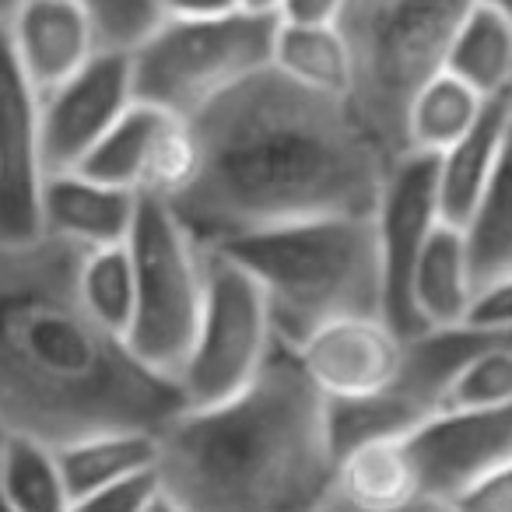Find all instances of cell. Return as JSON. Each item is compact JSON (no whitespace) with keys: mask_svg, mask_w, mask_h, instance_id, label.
Masks as SVG:
<instances>
[{"mask_svg":"<svg viewBox=\"0 0 512 512\" xmlns=\"http://www.w3.org/2000/svg\"><path fill=\"white\" fill-rule=\"evenodd\" d=\"M197 172L169 200L204 249L313 218H372L390 158L348 99L267 67L190 116Z\"/></svg>","mask_w":512,"mask_h":512,"instance_id":"cell-1","label":"cell"},{"mask_svg":"<svg viewBox=\"0 0 512 512\" xmlns=\"http://www.w3.org/2000/svg\"><path fill=\"white\" fill-rule=\"evenodd\" d=\"M81 256L50 232L0 242V425L46 446L113 428L162 432L186 407L183 390L95 320Z\"/></svg>","mask_w":512,"mask_h":512,"instance_id":"cell-2","label":"cell"},{"mask_svg":"<svg viewBox=\"0 0 512 512\" xmlns=\"http://www.w3.org/2000/svg\"><path fill=\"white\" fill-rule=\"evenodd\" d=\"M155 470L186 512H323L337 477L330 400L278 341L246 390L183 407L158 432Z\"/></svg>","mask_w":512,"mask_h":512,"instance_id":"cell-3","label":"cell"},{"mask_svg":"<svg viewBox=\"0 0 512 512\" xmlns=\"http://www.w3.org/2000/svg\"><path fill=\"white\" fill-rule=\"evenodd\" d=\"M253 274L274 334L299 348L344 316H383V260L372 218H313L214 246Z\"/></svg>","mask_w":512,"mask_h":512,"instance_id":"cell-4","label":"cell"},{"mask_svg":"<svg viewBox=\"0 0 512 512\" xmlns=\"http://www.w3.org/2000/svg\"><path fill=\"white\" fill-rule=\"evenodd\" d=\"M477 0H348L344 43L355 64L351 109L386 158L407 151L404 127L414 95L446 71L449 46Z\"/></svg>","mask_w":512,"mask_h":512,"instance_id":"cell-5","label":"cell"},{"mask_svg":"<svg viewBox=\"0 0 512 512\" xmlns=\"http://www.w3.org/2000/svg\"><path fill=\"white\" fill-rule=\"evenodd\" d=\"M278 15L165 18L134 53V99L190 120L193 113L274 64Z\"/></svg>","mask_w":512,"mask_h":512,"instance_id":"cell-6","label":"cell"},{"mask_svg":"<svg viewBox=\"0 0 512 512\" xmlns=\"http://www.w3.org/2000/svg\"><path fill=\"white\" fill-rule=\"evenodd\" d=\"M127 249L137 281V306L127 341L144 365L179 379L204 309L207 249L186 232L176 211L155 197H141Z\"/></svg>","mask_w":512,"mask_h":512,"instance_id":"cell-7","label":"cell"},{"mask_svg":"<svg viewBox=\"0 0 512 512\" xmlns=\"http://www.w3.org/2000/svg\"><path fill=\"white\" fill-rule=\"evenodd\" d=\"M278 348L271 306L253 274L221 249H207L204 309L193 351L179 372L186 407L221 404L246 390Z\"/></svg>","mask_w":512,"mask_h":512,"instance_id":"cell-8","label":"cell"},{"mask_svg":"<svg viewBox=\"0 0 512 512\" xmlns=\"http://www.w3.org/2000/svg\"><path fill=\"white\" fill-rule=\"evenodd\" d=\"M442 225L435 155L404 151L386 169L372 228H376L379 260H383V316L404 337L421 334L411 309V278L428 239Z\"/></svg>","mask_w":512,"mask_h":512,"instance_id":"cell-9","label":"cell"},{"mask_svg":"<svg viewBox=\"0 0 512 512\" xmlns=\"http://www.w3.org/2000/svg\"><path fill=\"white\" fill-rule=\"evenodd\" d=\"M43 99L0 29V242L43 235Z\"/></svg>","mask_w":512,"mask_h":512,"instance_id":"cell-10","label":"cell"},{"mask_svg":"<svg viewBox=\"0 0 512 512\" xmlns=\"http://www.w3.org/2000/svg\"><path fill=\"white\" fill-rule=\"evenodd\" d=\"M407 337L386 316H344L295 348L306 376L330 400H369L393 390L404 372Z\"/></svg>","mask_w":512,"mask_h":512,"instance_id":"cell-11","label":"cell"},{"mask_svg":"<svg viewBox=\"0 0 512 512\" xmlns=\"http://www.w3.org/2000/svg\"><path fill=\"white\" fill-rule=\"evenodd\" d=\"M130 53L102 50L81 74L43 99V158L46 176L74 172L85 155L134 106Z\"/></svg>","mask_w":512,"mask_h":512,"instance_id":"cell-12","label":"cell"},{"mask_svg":"<svg viewBox=\"0 0 512 512\" xmlns=\"http://www.w3.org/2000/svg\"><path fill=\"white\" fill-rule=\"evenodd\" d=\"M425 495L453 502L488 470L512 460V407L491 411H435L407 435Z\"/></svg>","mask_w":512,"mask_h":512,"instance_id":"cell-13","label":"cell"},{"mask_svg":"<svg viewBox=\"0 0 512 512\" xmlns=\"http://www.w3.org/2000/svg\"><path fill=\"white\" fill-rule=\"evenodd\" d=\"M8 36L39 99L67 85L102 53L78 0H25L8 25Z\"/></svg>","mask_w":512,"mask_h":512,"instance_id":"cell-14","label":"cell"},{"mask_svg":"<svg viewBox=\"0 0 512 512\" xmlns=\"http://www.w3.org/2000/svg\"><path fill=\"white\" fill-rule=\"evenodd\" d=\"M141 193L99 183L81 172H53L43 190V232L81 249L123 246L134 232Z\"/></svg>","mask_w":512,"mask_h":512,"instance_id":"cell-15","label":"cell"},{"mask_svg":"<svg viewBox=\"0 0 512 512\" xmlns=\"http://www.w3.org/2000/svg\"><path fill=\"white\" fill-rule=\"evenodd\" d=\"M512 120V95L491 99L477 123L442 155H435V183H439V211L446 225H456L467 232L481 207L488 183L498 169V158L505 148Z\"/></svg>","mask_w":512,"mask_h":512,"instance_id":"cell-16","label":"cell"},{"mask_svg":"<svg viewBox=\"0 0 512 512\" xmlns=\"http://www.w3.org/2000/svg\"><path fill=\"white\" fill-rule=\"evenodd\" d=\"M334 495L362 512H400L425 502L411 446L404 439H372L337 456Z\"/></svg>","mask_w":512,"mask_h":512,"instance_id":"cell-17","label":"cell"},{"mask_svg":"<svg viewBox=\"0 0 512 512\" xmlns=\"http://www.w3.org/2000/svg\"><path fill=\"white\" fill-rule=\"evenodd\" d=\"M477 295V274L470 260L467 232L442 221L428 239L411 278V309L421 330L463 327Z\"/></svg>","mask_w":512,"mask_h":512,"instance_id":"cell-18","label":"cell"},{"mask_svg":"<svg viewBox=\"0 0 512 512\" xmlns=\"http://www.w3.org/2000/svg\"><path fill=\"white\" fill-rule=\"evenodd\" d=\"M53 449H57L71 498L92 495V491L120 484L127 477L151 474L158 467V432H141V428L92 432Z\"/></svg>","mask_w":512,"mask_h":512,"instance_id":"cell-19","label":"cell"},{"mask_svg":"<svg viewBox=\"0 0 512 512\" xmlns=\"http://www.w3.org/2000/svg\"><path fill=\"white\" fill-rule=\"evenodd\" d=\"M446 71L484 99L512 95V18L477 0L449 46Z\"/></svg>","mask_w":512,"mask_h":512,"instance_id":"cell-20","label":"cell"},{"mask_svg":"<svg viewBox=\"0 0 512 512\" xmlns=\"http://www.w3.org/2000/svg\"><path fill=\"white\" fill-rule=\"evenodd\" d=\"M295 85L348 99L355 85V64L337 25H278L274 64Z\"/></svg>","mask_w":512,"mask_h":512,"instance_id":"cell-21","label":"cell"},{"mask_svg":"<svg viewBox=\"0 0 512 512\" xmlns=\"http://www.w3.org/2000/svg\"><path fill=\"white\" fill-rule=\"evenodd\" d=\"M491 99L477 95L470 85H463L456 74L439 71L418 95H414L411 109H407V127L404 144L407 151H421V155H442L453 148L463 134L477 123Z\"/></svg>","mask_w":512,"mask_h":512,"instance_id":"cell-22","label":"cell"},{"mask_svg":"<svg viewBox=\"0 0 512 512\" xmlns=\"http://www.w3.org/2000/svg\"><path fill=\"white\" fill-rule=\"evenodd\" d=\"M172 116L165 109H155L148 102H134L120 120L113 123L106 137L85 155V162L74 172L92 176L99 183L120 186V190L141 193V179L148 169L151 148H155L158 134Z\"/></svg>","mask_w":512,"mask_h":512,"instance_id":"cell-23","label":"cell"},{"mask_svg":"<svg viewBox=\"0 0 512 512\" xmlns=\"http://www.w3.org/2000/svg\"><path fill=\"white\" fill-rule=\"evenodd\" d=\"M0 502L15 512H71L74 498L57 449L29 435H11L0 463Z\"/></svg>","mask_w":512,"mask_h":512,"instance_id":"cell-24","label":"cell"},{"mask_svg":"<svg viewBox=\"0 0 512 512\" xmlns=\"http://www.w3.org/2000/svg\"><path fill=\"white\" fill-rule=\"evenodd\" d=\"M470 260H474L477 288L498 274L512 271V120L505 134V148L498 169L488 183L474 221L467 225Z\"/></svg>","mask_w":512,"mask_h":512,"instance_id":"cell-25","label":"cell"},{"mask_svg":"<svg viewBox=\"0 0 512 512\" xmlns=\"http://www.w3.org/2000/svg\"><path fill=\"white\" fill-rule=\"evenodd\" d=\"M78 285H81V299L92 309L95 320L113 330V334L127 337L130 323H134V306H137L134 260H130L127 242H123V246L85 249Z\"/></svg>","mask_w":512,"mask_h":512,"instance_id":"cell-26","label":"cell"},{"mask_svg":"<svg viewBox=\"0 0 512 512\" xmlns=\"http://www.w3.org/2000/svg\"><path fill=\"white\" fill-rule=\"evenodd\" d=\"M453 407H460V411L512 407V344L505 337L484 344L467 362V369L456 376L442 411H453Z\"/></svg>","mask_w":512,"mask_h":512,"instance_id":"cell-27","label":"cell"},{"mask_svg":"<svg viewBox=\"0 0 512 512\" xmlns=\"http://www.w3.org/2000/svg\"><path fill=\"white\" fill-rule=\"evenodd\" d=\"M99 39V50L134 53L169 18L165 0H78Z\"/></svg>","mask_w":512,"mask_h":512,"instance_id":"cell-28","label":"cell"},{"mask_svg":"<svg viewBox=\"0 0 512 512\" xmlns=\"http://www.w3.org/2000/svg\"><path fill=\"white\" fill-rule=\"evenodd\" d=\"M158 495H162V484H158V470H151V474L127 477L120 484L74 498L71 512H144Z\"/></svg>","mask_w":512,"mask_h":512,"instance_id":"cell-29","label":"cell"},{"mask_svg":"<svg viewBox=\"0 0 512 512\" xmlns=\"http://www.w3.org/2000/svg\"><path fill=\"white\" fill-rule=\"evenodd\" d=\"M467 327L484 330V334L509 337L512 334V271L484 281L474 295Z\"/></svg>","mask_w":512,"mask_h":512,"instance_id":"cell-30","label":"cell"},{"mask_svg":"<svg viewBox=\"0 0 512 512\" xmlns=\"http://www.w3.org/2000/svg\"><path fill=\"white\" fill-rule=\"evenodd\" d=\"M446 505L453 512H512V460L477 477L470 488H463Z\"/></svg>","mask_w":512,"mask_h":512,"instance_id":"cell-31","label":"cell"},{"mask_svg":"<svg viewBox=\"0 0 512 512\" xmlns=\"http://www.w3.org/2000/svg\"><path fill=\"white\" fill-rule=\"evenodd\" d=\"M348 0H281V25H337Z\"/></svg>","mask_w":512,"mask_h":512,"instance_id":"cell-32","label":"cell"},{"mask_svg":"<svg viewBox=\"0 0 512 512\" xmlns=\"http://www.w3.org/2000/svg\"><path fill=\"white\" fill-rule=\"evenodd\" d=\"M169 18H221L242 11V0H165Z\"/></svg>","mask_w":512,"mask_h":512,"instance_id":"cell-33","label":"cell"},{"mask_svg":"<svg viewBox=\"0 0 512 512\" xmlns=\"http://www.w3.org/2000/svg\"><path fill=\"white\" fill-rule=\"evenodd\" d=\"M323 512H362V509H355V505L341 502V498L334 495L327 505H323ZM400 512H446V502H435V498H425V502L411 505V509H400Z\"/></svg>","mask_w":512,"mask_h":512,"instance_id":"cell-34","label":"cell"},{"mask_svg":"<svg viewBox=\"0 0 512 512\" xmlns=\"http://www.w3.org/2000/svg\"><path fill=\"white\" fill-rule=\"evenodd\" d=\"M25 0H0V29H8L11 22H15L18 8H22Z\"/></svg>","mask_w":512,"mask_h":512,"instance_id":"cell-35","label":"cell"},{"mask_svg":"<svg viewBox=\"0 0 512 512\" xmlns=\"http://www.w3.org/2000/svg\"><path fill=\"white\" fill-rule=\"evenodd\" d=\"M242 8H246V11H260V15H278L281 0H242Z\"/></svg>","mask_w":512,"mask_h":512,"instance_id":"cell-36","label":"cell"},{"mask_svg":"<svg viewBox=\"0 0 512 512\" xmlns=\"http://www.w3.org/2000/svg\"><path fill=\"white\" fill-rule=\"evenodd\" d=\"M144 512H186V509H179V505L172 502V498H169V495H165V491H162V495H158L155 502H151V505H148V509H144Z\"/></svg>","mask_w":512,"mask_h":512,"instance_id":"cell-37","label":"cell"},{"mask_svg":"<svg viewBox=\"0 0 512 512\" xmlns=\"http://www.w3.org/2000/svg\"><path fill=\"white\" fill-rule=\"evenodd\" d=\"M481 4H488V8L502 11L505 18H512V0H481Z\"/></svg>","mask_w":512,"mask_h":512,"instance_id":"cell-38","label":"cell"},{"mask_svg":"<svg viewBox=\"0 0 512 512\" xmlns=\"http://www.w3.org/2000/svg\"><path fill=\"white\" fill-rule=\"evenodd\" d=\"M8 439H11V432L0 425V463H4V449H8Z\"/></svg>","mask_w":512,"mask_h":512,"instance_id":"cell-39","label":"cell"},{"mask_svg":"<svg viewBox=\"0 0 512 512\" xmlns=\"http://www.w3.org/2000/svg\"><path fill=\"white\" fill-rule=\"evenodd\" d=\"M0 512H15V509H11V505H4V502H0Z\"/></svg>","mask_w":512,"mask_h":512,"instance_id":"cell-40","label":"cell"},{"mask_svg":"<svg viewBox=\"0 0 512 512\" xmlns=\"http://www.w3.org/2000/svg\"><path fill=\"white\" fill-rule=\"evenodd\" d=\"M505 341H509V344H512V334H509V337H505Z\"/></svg>","mask_w":512,"mask_h":512,"instance_id":"cell-41","label":"cell"}]
</instances>
